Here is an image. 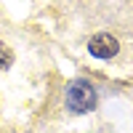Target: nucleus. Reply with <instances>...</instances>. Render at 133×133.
I'll return each mask as SVG.
<instances>
[{"instance_id": "1", "label": "nucleus", "mask_w": 133, "mask_h": 133, "mask_svg": "<svg viewBox=\"0 0 133 133\" xmlns=\"http://www.w3.org/2000/svg\"><path fill=\"white\" fill-rule=\"evenodd\" d=\"M64 98H66V107H69L75 115L91 112L96 107V88L88 80H72L66 85V96Z\"/></svg>"}, {"instance_id": "2", "label": "nucleus", "mask_w": 133, "mask_h": 133, "mask_svg": "<svg viewBox=\"0 0 133 133\" xmlns=\"http://www.w3.org/2000/svg\"><path fill=\"white\" fill-rule=\"evenodd\" d=\"M88 51H91V56H96V59H112V56H117L120 43H117L115 35H109V32H98V35H93L88 40Z\"/></svg>"}, {"instance_id": "3", "label": "nucleus", "mask_w": 133, "mask_h": 133, "mask_svg": "<svg viewBox=\"0 0 133 133\" xmlns=\"http://www.w3.org/2000/svg\"><path fill=\"white\" fill-rule=\"evenodd\" d=\"M11 61H14V53H11V48L5 45V43H0V69L11 66Z\"/></svg>"}]
</instances>
